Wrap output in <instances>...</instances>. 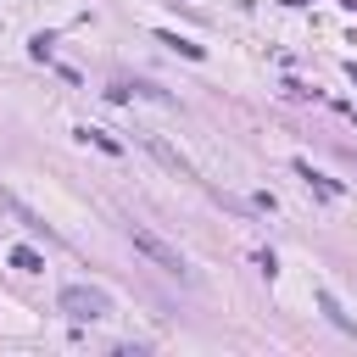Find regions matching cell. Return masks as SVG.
<instances>
[{
  "label": "cell",
  "instance_id": "1",
  "mask_svg": "<svg viewBox=\"0 0 357 357\" xmlns=\"http://www.w3.org/2000/svg\"><path fill=\"white\" fill-rule=\"evenodd\" d=\"M128 240H134V251H139V257H151L162 273H173V279H184V284L195 279V273H190V262H184V257H178V251L162 240V234H151L145 223H128Z\"/></svg>",
  "mask_w": 357,
  "mask_h": 357
},
{
  "label": "cell",
  "instance_id": "2",
  "mask_svg": "<svg viewBox=\"0 0 357 357\" xmlns=\"http://www.w3.org/2000/svg\"><path fill=\"white\" fill-rule=\"evenodd\" d=\"M61 312L73 318V324H100L106 312H112V296L106 290H95V284H61Z\"/></svg>",
  "mask_w": 357,
  "mask_h": 357
},
{
  "label": "cell",
  "instance_id": "3",
  "mask_svg": "<svg viewBox=\"0 0 357 357\" xmlns=\"http://www.w3.org/2000/svg\"><path fill=\"white\" fill-rule=\"evenodd\" d=\"M145 151H151V156H156V162H167V167H173V173H178V178H195V167H190V162H184V156H178V151H173V145H162V139H156V134H145Z\"/></svg>",
  "mask_w": 357,
  "mask_h": 357
},
{
  "label": "cell",
  "instance_id": "4",
  "mask_svg": "<svg viewBox=\"0 0 357 357\" xmlns=\"http://www.w3.org/2000/svg\"><path fill=\"white\" fill-rule=\"evenodd\" d=\"M296 173H301V178H307V184H312V190H318V195H329V201H335V195H340V184H335V178H324V173H312V167H307V162H296Z\"/></svg>",
  "mask_w": 357,
  "mask_h": 357
},
{
  "label": "cell",
  "instance_id": "5",
  "mask_svg": "<svg viewBox=\"0 0 357 357\" xmlns=\"http://www.w3.org/2000/svg\"><path fill=\"white\" fill-rule=\"evenodd\" d=\"M318 307H324V312H329V318H335V324H340L346 335H357V324H351V312H340V301H335L329 290H318Z\"/></svg>",
  "mask_w": 357,
  "mask_h": 357
},
{
  "label": "cell",
  "instance_id": "6",
  "mask_svg": "<svg viewBox=\"0 0 357 357\" xmlns=\"http://www.w3.org/2000/svg\"><path fill=\"white\" fill-rule=\"evenodd\" d=\"M78 139H89V145H100L106 156H117V151H123V145H117L112 134H100V128H78Z\"/></svg>",
  "mask_w": 357,
  "mask_h": 357
},
{
  "label": "cell",
  "instance_id": "7",
  "mask_svg": "<svg viewBox=\"0 0 357 357\" xmlns=\"http://www.w3.org/2000/svg\"><path fill=\"white\" fill-rule=\"evenodd\" d=\"M11 262H17L22 273H39V268H45V262H39V251H28V245H17V251H11Z\"/></svg>",
  "mask_w": 357,
  "mask_h": 357
},
{
  "label": "cell",
  "instance_id": "8",
  "mask_svg": "<svg viewBox=\"0 0 357 357\" xmlns=\"http://www.w3.org/2000/svg\"><path fill=\"white\" fill-rule=\"evenodd\" d=\"M162 45H173V50H184V56H201V45H190V39H178V33H162Z\"/></svg>",
  "mask_w": 357,
  "mask_h": 357
},
{
  "label": "cell",
  "instance_id": "9",
  "mask_svg": "<svg viewBox=\"0 0 357 357\" xmlns=\"http://www.w3.org/2000/svg\"><path fill=\"white\" fill-rule=\"evenodd\" d=\"M346 78H351V84H357V61H346Z\"/></svg>",
  "mask_w": 357,
  "mask_h": 357
}]
</instances>
